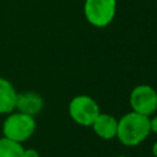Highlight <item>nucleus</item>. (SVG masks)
Masks as SVG:
<instances>
[{"instance_id": "f257e3e1", "label": "nucleus", "mask_w": 157, "mask_h": 157, "mask_svg": "<svg viewBox=\"0 0 157 157\" xmlns=\"http://www.w3.org/2000/svg\"><path fill=\"white\" fill-rule=\"evenodd\" d=\"M151 132L150 117L129 112L118 120V140L129 147H134L144 142Z\"/></svg>"}, {"instance_id": "9d476101", "label": "nucleus", "mask_w": 157, "mask_h": 157, "mask_svg": "<svg viewBox=\"0 0 157 157\" xmlns=\"http://www.w3.org/2000/svg\"><path fill=\"white\" fill-rule=\"evenodd\" d=\"M22 157H40V156H39V152L34 148H25Z\"/></svg>"}, {"instance_id": "6e6552de", "label": "nucleus", "mask_w": 157, "mask_h": 157, "mask_svg": "<svg viewBox=\"0 0 157 157\" xmlns=\"http://www.w3.org/2000/svg\"><path fill=\"white\" fill-rule=\"evenodd\" d=\"M17 92L13 85L0 77V114H10L16 109Z\"/></svg>"}, {"instance_id": "39448f33", "label": "nucleus", "mask_w": 157, "mask_h": 157, "mask_svg": "<svg viewBox=\"0 0 157 157\" xmlns=\"http://www.w3.org/2000/svg\"><path fill=\"white\" fill-rule=\"evenodd\" d=\"M129 102L132 112L151 117L157 110V92L148 85H139L131 91Z\"/></svg>"}, {"instance_id": "ddd939ff", "label": "nucleus", "mask_w": 157, "mask_h": 157, "mask_svg": "<svg viewBox=\"0 0 157 157\" xmlns=\"http://www.w3.org/2000/svg\"><path fill=\"white\" fill-rule=\"evenodd\" d=\"M115 157H128V156H115Z\"/></svg>"}, {"instance_id": "f03ea898", "label": "nucleus", "mask_w": 157, "mask_h": 157, "mask_svg": "<svg viewBox=\"0 0 157 157\" xmlns=\"http://www.w3.org/2000/svg\"><path fill=\"white\" fill-rule=\"evenodd\" d=\"M36 131L34 117L27 115L21 112L10 113L2 124V134L5 137L17 142H25Z\"/></svg>"}, {"instance_id": "0eeeda50", "label": "nucleus", "mask_w": 157, "mask_h": 157, "mask_svg": "<svg viewBox=\"0 0 157 157\" xmlns=\"http://www.w3.org/2000/svg\"><path fill=\"white\" fill-rule=\"evenodd\" d=\"M91 126L93 128L96 135L103 140H110L113 137H117L118 120L115 119V117L108 113H99Z\"/></svg>"}, {"instance_id": "1a4fd4ad", "label": "nucleus", "mask_w": 157, "mask_h": 157, "mask_svg": "<svg viewBox=\"0 0 157 157\" xmlns=\"http://www.w3.org/2000/svg\"><path fill=\"white\" fill-rule=\"evenodd\" d=\"M25 147L21 142L9 137H0V157H22Z\"/></svg>"}, {"instance_id": "f8f14e48", "label": "nucleus", "mask_w": 157, "mask_h": 157, "mask_svg": "<svg viewBox=\"0 0 157 157\" xmlns=\"http://www.w3.org/2000/svg\"><path fill=\"white\" fill-rule=\"evenodd\" d=\"M152 153H153V156L155 157H157V141L153 144V146H152Z\"/></svg>"}, {"instance_id": "7ed1b4c3", "label": "nucleus", "mask_w": 157, "mask_h": 157, "mask_svg": "<svg viewBox=\"0 0 157 157\" xmlns=\"http://www.w3.org/2000/svg\"><path fill=\"white\" fill-rule=\"evenodd\" d=\"M117 0H85L83 13L94 27H105L115 17Z\"/></svg>"}, {"instance_id": "423d86ee", "label": "nucleus", "mask_w": 157, "mask_h": 157, "mask_svg": "<svg viewBox=\"0 0 157 157\" xmlns=\"http://www.w3.org/2000/svg\"><path fill=\"white\" fill-rule=\"evenodd\" d=\"M43 107H44V101L42 96L38 94L37 92L27 91V92L17 93V101H16L17 112L34 117L42 112Z\"/></svg>"}, {"instance_id": "9b49d317", "label": "nucleus", "mask_w": 157, "mask_h": 157, "mask_svg": "<svg viewBox=\"0 0 157 157\" xmlns=\"http://www.w3.org/2000/svg\"><path fill=\"white\" fill-rule=\"evenodd\" d=\"M150 124H151V132H155L157 135V114L153 118H150Z\"/></svg>"}, {"instance_id": "20e7f679", "label": "nucleus", "mask_w": 157, "mask_h": 157, "mask_svg": "<svg viewBox=\"0 0 157 157\" xmlns=\"http://www.w3.org/2000/svg\"><path fill=\"white\" fill-rule=\"evenodd\" d=\"M99 113L97 102L86 94L75 96L69 103V114L71 119L82 126H91Z\"/></svg>"}]
</instances>
